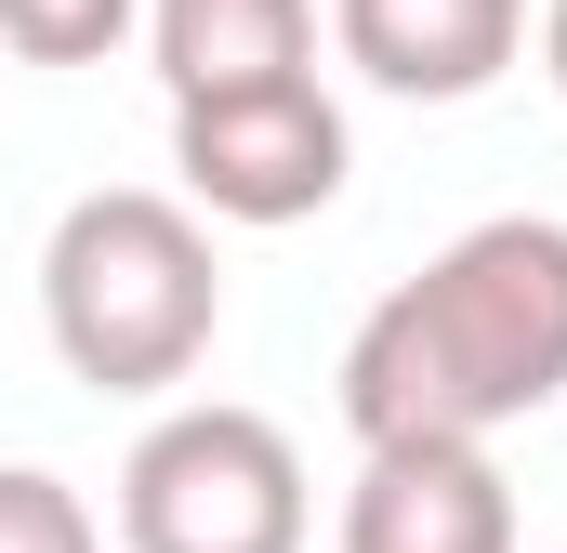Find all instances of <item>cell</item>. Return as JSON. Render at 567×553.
Wrapping results in <instances>:
<instances>
[{
  "instance_id": "obj_1",
  "label": "cell",
  "mask_w": 567,
  "mask_h": 553,
  "mask_svg": "<svg viewBox=\"0 0 567 553\" xmlns=\"http://www.w3.org/2000/svg\"><path fill=\"white\" fill-rule=\"evenodd\" d=\"M567 396V225L488 211L396 276L343 343V421L370 435H502Z\"/></svg>"
},
{
  "instance_id": "obj_2",
  "label": "cell",
  "mask_w": 567,
  "mask_h": 553,
  "mask_svg": "<svg viewBox=\"0 0 567 553\" xmlns=\"http://www.w3.org/2000/svg\"><path fill=\"white\" fill-rule=\"evenodd\" d=\"M40 330L66 356V383L93 396H172L198 383L212 330H225V264H212V211L172 185H93L53 211L40 238Z\"/></svg>"
},
{
  "instance_id": "obj_6",
  "label": "cell",
  "mask_w": 567,
  "mask_h": 553,
  "mask_svg": "<svg viewBox=\"0 0 567 553\" xmlns=\"http://www.w3.org/2000/svg\"><path fill=\"white\" fill-rule=\"evenodd\" d=\"M330 40L370 93L410 106H475L528 53V0H330Z\"/></svg>"
},
{
  "instance_id": "obj_3",
  "label": "cell",
  "mask_w": 567,
  "mask_h": 553,
  "mask_svg": "<svg viewBox=\"0 0 567 553\" xmlns=\"http://www.w3.org/2000/svg\"><path fill=\"white\" fill-rule=\"evenodd\" d=\"M303 448L238 396H185L120 461V553H303Z\"/></svg>"
},
{
  "instance_id": "obj_9",
  "label": "cell",
  "mask_w": 567,
  "mask_h": 553,
  "mask_svg": "<svg viewBox=\"0 0 567 553\" xmlns=\"http://www.w3.org/2000/svg\"><path fill=\"white\" fill-rule=\"evenodd\" d=\"M0 553H106V528H93V501L66 474L0 461Z\"/></svg>"
},
{
  "instance_id": "obj_5",
  "label": "cell",
  "mask_w": 567,
  "mask_h": 553,
  "mask_svg": "<svg viewBox=\"0 0 567 553\" xmlns=\"http://www.w3.org/2000/svg\"><path fill=\"white\" fill-rule=\"evenodd\" d=\"M343 553H515V488L488 435H370L343 488Z\"/></svg>"
},
{
  "instance_id": "obj_8",
  "label": "cell",
  "mask_w": 567,
  "mask_h": 553,
  "mask_svg": "<svg viewBox=\"0 0 567 553\" xmlns=\"http://www.w3.org/2000/svg\"><path fill=\"white\" fill-rule=\"evenodd\" d=\"M145 27V0H0V53L13 66H106Z\"/></svg>"
},
{
  "instance_id": "obj_4",
  "label": "cell",
  "mask_w": 567,
  "mask_h": 553,
  "mask_svg": "<svg viewBox=\"0 0 567 553\" xmlns=\"http://www.w3.org/2000/svg\"><path fill=\"white\" fill-rule=\"evenodd\" d=\"M172 171L212 225H303V211L343 198L357 133H343L330 80L290 66V80H238V93H185L172 106Z\"/></svg>"
},
{
  "instance_id": "obj_7",
  "label": "cell",
  "mask_w": 567,
  "mask_h": 553,
  "mask_svg": "<svg viewBox=\"0 0 567 553\" xmlns=\"http://www.w3.org/2000/svg\"><path fill=\"white\" fill-rule=\"evenodd\" d=\"M145 53L158 93H238V80H290L317 66V0H145Z\"/></svg>"
},
{
  "instance_id": "obj_10",
  "label": "cell",
  "mask_w": 567,
  "mask_h": 553,
  "mask_svg": "<svg viewBox=\"0 0 567 553\" xmlns=\"http://www.w3.org/2000/svg\"><path fill=\"white\" fill-rule=\"evenodd\" d=\"M542 80L567 93V0H542Z\"/></svg>"
}]
</instances>
